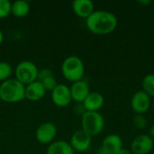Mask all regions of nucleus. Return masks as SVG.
I'll return each instance as SVG.
<instances>
[{
	"label": "nucleus",
	"mask_w": 154,
	"mask_h": 154,
	"mask_svg": "<svg viewBox=\"0 0 154 154\" xmlns=\"http://www.w3.org/2000/svg\"><path fill=\"white\" fill-rule=\"evenodd\" d=\"M117 23L116 14L105 10L94 11L86 19V26L88 31L97 35L111 33L117 27Z\"/></svg>",
	"instance_id": "1"
},
{
	"label": "nucleus",
	"mask_w": 154,
	"mask_h": 154,
	"mask_svg": "<svg viewBox=\"0 0 154 154\" xmlns=\"http://www.w3.org/2000/svg\"><path fill=\"white\" fill-rule=\"evenodd\" d=\"M0 99L14 104L25 99V86L15 79H9L0 84Z\"/></svg>",
	"instance_id": "2"
},
{
	"label": "nucleus",
	"mask_w": 154,
	"mask_h": 154,
	"mask_svg": "<svg viewBox=\"0 0 154 154\" xmlns=\"http://www.w3.org/2000/svg\"><path fill=\"white\" fill-rule=\"evenodd\" d=\"M61 74L68 81L74 83L83 79L85 74V65L83 60L75 55L64 59L61 63Z\"/></svg>",
	"instance_id": "3"
},
{
	"label": "nucleus",
	"mask_w": 154,
	"mask_h": 154,
	"mask_svg": "<svg viewBox=\"0 0 154 154\" xmlns=\"http://www.w3.org/2000/svg\"><path fill=\"white\" fill-rule=\"evenodd\" d=\"M105 127V119L99 112H85L81 116V129L91 136L100 134Z\"/></svg>",
	"instance_id": "4"
},
{
	"label": "nucleus",
	"mask_w": 154,
	"mask_h": 154,
	"mask_svg": "<svg viewBox=\"0 0 154 154\" xmlns=\"http://www.w3.org/2000/svg\"><path fill=\"white\" fill-rule=\"evenodd\" d=\"M38 73L39 69L34 62L30 60H23L15 67L14 79L26 86L37 80Z\"/></svg>",
	"instance_id": "5"
},
{
	"label": "nucleus",
	"mask_w": 154,
	"mask_h": 154,
	"mask_svg": "<svg viewBox=\"0 0 154 154\" xmlns=\"http://www.w3.org/2000/svg\"><path fill=\"white\" fill-rule=\"evenodd\" d=\"M69 143L74 152L82 153L89 149L92 143V136L86 133L84 130L79 129L72 134Z\"/></svg>",
	"instance_id": "6"
},
{
	"label": "nucleus",
	"mask_w": 154,
	"mask_h": 154,
	"mask_svg": "<svg viewBox=\"0 0 154 154\" xmlns=\"http://www.w3.org/2000/svg\"><path fill=\"white\" fill-rule=\"evenodd\" d=\"M57 126L51 122H44L41 124L35 132L36 140L42 144H51L57 136Z\"/></svg>",
	"instance_id": "7"
},
{
	"label": "nucleus",
	"mask_w": 154,
	"mask_h": 154,
	"mask_svg": "<svg viewBox=\"0 0 154 154\" xmlns=\"http://www.w3.org/2000/svg\"><path fill=\"white\" fill-rule=\"evenodd\" d=\"M154 140L149 134H139L131 143L133 154H149L153 149Z\"/></svg>",
	"instance_id": "8"
},
{
	"label": "nucleus",
	"mask_w": 154,
	"mask_h": 154,
	"mask_svg": "<svg viewBox=\"0 0 154 154\" xmlns=\"http://www.w3.org/2000/svg\"><path fill=\"white\" fill-rule=\"evenodd\" d=\"M152 106L151 97L148 96L143 90L136 91L131 99L132 110L137 115L145 114Z\"/></svg>",
	"instance_id": "9"
},
{
	"label": "nucleus",
	"mask_w": 154,
	"mask_h": 154,
	"mask_svg": "<svg viewBox=\"0 0 154 154\" xmlns=\"http://www.w3.org/2000/svg\"><path fill=\"white\" fill-rule=\"evenodd\" d=\"M51 100L53 104L59 107H66L72 101L69 87L65 84H58L51 91Z\"/></svg>",
	"instance_id": "10"
},
{
	"label": "nucleus",
	"mask_w": 154,
	"mask_h": 154,
	"mask_svg": "<svg viewBox=\"0 0 154 154\" xmlns=\"http://www.w3.org/2000/svg\"><path fill=\"white\" fill-rule=\"evenodd\" d=\"M123 149V140L116 134H108L102 142L98 154H116Z\"/></svg>",
	"instance_id": "11"
},
{
	"label": "nucleus",
	"mask_w": 154,
	"mask_h": 154,
	"mask_svg": "<svg viewBox=\"0 0 154 154\" xmlns=\"http://www.w3.org/2000/svg\"><path fill=\"white\" fill-rule=\"evenodd\" d=\"M71 98L76 103H83L88 95L90 93L89 84L87 80L81 79L71 84L69 87Z\"/></svg>",
	"instance_id": "12"
},
{
	"label": "nucleus",
	"mask_w": 154,
	"mask_h": 154,
	"mask_svg": "<svg viewBox=\"0 0 154 154\" xmlns=\"http://www.w3.org/2000/svg\"><path fill=\"white\" fill-rule=\"evenodd\" d=\"M105 104L103 95L97 91H90L86 99L83 101L82 106L85 112H99Z\"/></svg>",
	"instance_id": "13"
},
{
	"label": "nucleus",
	"mask_w": 154,
	"mask_h": 154,
	"mask_svg": "<svg viewBox=\"0 0 154 154\" xmlns=\"http://www.w3.org/2000/svg\"><path fill=\"white\" fill-rule=\"evenodd\" d=\"M72 10L78 17L87 19L95 11V5L91 0H75L72 3Z\"/></svg>",
	"instance_id": "14"
},
{
	"label": "nucleus",
	"mask_w": 154,
	"mask_h": 154,
	"mask_svg": "<svg viewBox=\"0 0 154 154\" xmlns=\"http://www.w3.org/2000/svg\"><path fill=\"white\" fill-rule=\"evenodd\" d=\"M45 94V88H43L42 84L38 80L25 86V98L30 101H39L44 97Z\"/></svg>",
	"instance_id": "15"
},
{
	"label": "nucleus",
	"mask_w": 154,
	"mask_h": 154,
	"mask_svg": "<svg viewBox=\"0 0 154 154\" xmlns=\"http://www.w3.org/2000/svg\"><path fill=\"white\" fill-rule=\"evenodd\" d=\"M46 154H75V152L69 142L60 140L49 144Z\"/></svg>",
	"instance_id": "16"
},
{
	"label": "nucleus",
	"mask_w": 154,
	"mask_h": 154,
	"mask_svg": "<svg viewBox=\"0 0 154 154\" xmlns=\"http://www.w3.org/2000/svg\"><path fill=\"white\" fill-rule=\"evenodd\" d=\"M30 4L24 0H17L12 3L11 6V14L17 18H23L28 15L30 13Z\"/></svg>",
	"instance_id": "17"
},
{
	"label": "nucleus",
	"mask_w": 154,
	"mask_h": 154,
	"mask_svg": "<svg viewBox=\"0 0 154 154\" xmlns=\"http://www.w3.org/2000/svg\"><path fill=\"white\" fill-rule=\"evenodd\" d=\"M143 89L148 96L154 97V74L146 75L142 81Z\"/></svg>",
	"instance_id": "18"
},
{
	"label": "nucleus",
	"mask_w": 154,
	"mask_h": 154,
	"mask_svg": "<svg viewBox=\"0 0 154 154\" xmlns=\"http://www.w3.org/2000/svg\"><path fill=\"white\" fill-rule=\"evenodd\" d=\"M13 73V68L11 64L6 61H0V82H4L10 79Z\"/></svg>",
	"instance_id": "19"
},
{
	"label": "nucleus",
	"mask_w": 154,
	"mask_h": 154,
	"mask_svg": "<svg viewBox=\"0 0 154 154\" xmlns=\"http://www.w3.org/2000/svg\"><path fill=\"white\" fill-rule=\"evenodd\" d=\"M40 82L42 84V86H43V88H45L46 92H47V91H51H51L58 86V84H59V83L57 82V79H56V78L54 77V75L49 76V77L43 79L42 80H41Z\"/></svg>",
	"instance_id": "20"
},
{
	"label": "nucleus",
	"mask_w": 154,
	"mask_h": 154,
	"mask_svg": "<svg viewBox=\"0 0 154 154\" xmlns=\"http://www.w3.org/2000/svg\"><path fill=\"white\" fill-rule=\"evenodd\" d=\"M12 3L8 0H0V19L6 18L11 14Z\"/></svg>",
	"instance_id": "21"
},
{
	"label": "nucleus",
	"mask_w": 154,
	"mask_h": 154,
	"mask_svg": "<svg viewBox=\"0 0 154 154\" xmlns=\"http://www.w3.org/2000/svg\"><path fill=\"white\" fill-rule=\"evenodd\" d=\"M133 125L138 130H143L147 125V120L143 115H137L133 117Z\"/></svg>",
	"instance_id": "22"
},
{
	"label": "nucleus",
	"mask_w": 154,
	"mask_h": 154,
	"mask_svg": "<svg viewBox=\"0 0 154 154\" xmlns=\"http://www.w3.org/2000/svg\"><path fill=\"white\" fill-rule=\"evenodd\" d=\"M51 75H54L52 70L50 69H47V68H44V69H39V73H38V79L37 80L38 81H41L43 79L49 77V76H51Z\"/></svg>",
	"instance_id": "23"
},
{
	"label": "nucleus",
	"mask_w": 154,
	"mask_h": 154,
	"mask_svg": "<svg viewBox=\"0 0 154 154\" xmlns=\"http://www.w3.org/2000/svg\"><path fill=\"white\" fill-rule=\"evenodd\" d=\"M116 154H133L132 153V152L130 151V150H126V149H122L120 152H118Z\"/></svg>",
	"instance_id": "24"
},
{
	"label": "nucleus",
	"mask_w": 154,
	"mask_h": 154,
	"mask_svg": "<svg viewBox=\"0 0 154 154\" xmlns=\"http://www.w3.org/2000/svg\"><path fill=\"white\" fill-rule=\"evenodd\" d=\"M149 135L154 140V125L150 128V130H149Z\"/></svg>",
	"instance_id": "25"
},
{
	"label": "nucleus",
	"mask_w": 154,
	"mask_h": 154,
	"mask_svg": "<svg viewBox=\"0 0 154 154\" xmlns=\"http://www.w3.org/2000/svg\"><path fill=\"white\" fill-rule=\"evenodd\" d=\"M3 42H4V33H3L2 30L0 29V45L3 43Z\"/></svg>",
	"instance_id": "26"
},
{
	"label": "nucleus",
	"mask_w": 154,
	"mask_h": 154,
	"mask_svg": "<svg viewBox=\"0 0 154 154\" xmlns=\"http://www.w3.org/2000/svg\"><path fill=\"white\" fill-rule=\"evenodd\" d=\"M141 5H149L150 3H151V1H141V2H139Z\"/></svg>",
	"instance_id": "27"
},
{
	"label": "nucleus",
	"mask_w": 154,
	"mask_h": 154,
	"mask_svg": "<svg viewBox=\"0 0 154 154\" xmlns=\"http://www.w3.org/2000/svg\"><path fill=\"white\" fill-rule=\"evenodd\" d=\"M152 106V108H153V110H154V97H153V99L152 100V106Z\"/></svg>",
	"instance_id": "28"
},
{
	"label": "nucleus",
	"mask_w": 154,
	"mask_h": 154,
	"mask_svg": "<svg viewBox=\"0 0 154 154\" xmlns=\"http://www.w3.org/2000/svg\"><path fill=\"white\" fill-rule=\"evenodd\" d=\"M75 154H76V153H75ZM78 154H80V153H78Z\"/></svg>",
	"instance_id": "29"
}]
</instances>
